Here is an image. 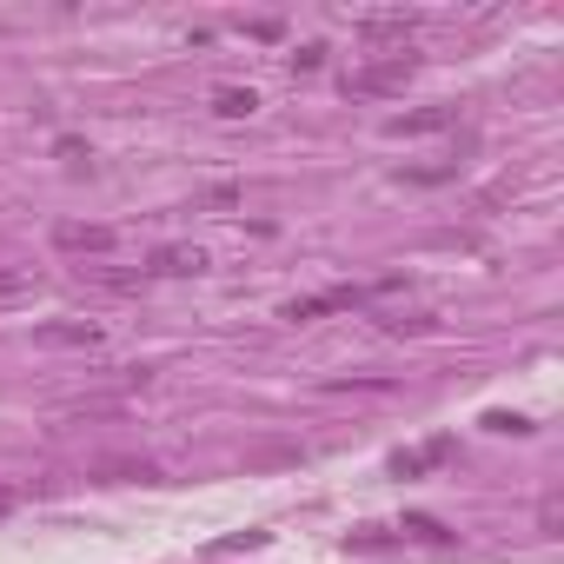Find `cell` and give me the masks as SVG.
Segmentation results:
<instances>
[{"mask_svg": "<svg viewBox=\"0 0 564 564\" xmlns=\"http://www.w3.org/2000/svg\"><path fill=\"white\" fill-rule=\"evenodd\" d=\"M452 120H458V107H419V113H392L386 133H399V140H405V133H445Z\"/></svg>", "mask_w": 564, "mask_h": 564, "instance_id": "4", "label": "cell"}, {"mask_svg": "<svg viewBox=\"0 0 564 564\" xmlns=\"http://www.w3.org/2000/svg\"><path fill=\"white\" fill-rule=\"evenodd\" d=\"M147 272H160V279H186V272H206V252H199V246H160Z\"/></svg>", "mask_w": 564, "mask_h": 564, "instance_id": "5", "label": "cell"}, {"mask_svg": "<svg viewBox=\"0 0 564 564\" xmlns=\"http://www.w3.org/2000/svg\"><path fill=\"white\" fill-rule=\"evenodd\" d=\"M213 113L219 120H252L259 113V94L252 87H213Z\"/></svg>", "mask_w": 564, "mask_h": 564, "instance_id": "7", "label": "cell"}, {"mask_svg": "<svg viewBox=\"0 0 564 564\" xmlns=\"http://www.w3.org/2000/svg\"><path fill=\"white\" fill-rule=\"evenodd\" d=\"M557 518H564V498L551 491V498L538 505V531H544V538H557Z\"/></svg>", "mask_w": 564, "mask_h": 564, "instance_id": "12", "label": "cell"}, {"mask_svg": "<svg viewBox=\"0 0 564 564\" xmlns=\"http://www.w3.org/2000/svg\"><path fill=\"white\" fill-rule=\"evenodd\" d=\"M359 34L379 41V47H399V54H405V41L419 34V14H359Z\"/></svg>", "mask_w": 564, "mask_h": 564, "instance_id": "3", "label": "cell"}, {"mask_svg": "<svg viewBox=\"0 0 564 564\" xmlns=\"http://www.w3.org/2000/svg\"><path fill=\"white\" fill-rule=\"evenodd\" d=\"M100 286H113V293H140V272H113V265H87Z\"/></svg>", "mask_w": 564, "mask_h": 564, "instance_id": "10", "label": "cell"}, {"mask_svg": "<svg viewBox=\"0 0 564 564\" xmlns=\"http://www.w3.org/2000/svg\"><path fill=\"white\" fill-rule=\"evenodd\" d=\"M41 346H100V326H87V319H54V326H41Z\"/></svg>", "mask_w": 564, "mask_h": 564, "instance_id": "8", "label": "cell"}, {"mask_svg": "<svg viewBox=\"0 0 564 564\" xmlns=\"http://www.w3.org/2000/svg\"><path fill=\"white\" fill-rule=\"evenodd\" d=\"M438 458H445V438H438V445H425V452H399V458H392V471H399V478H419V471H425V465H438Z\"/></svg>", "mask_w": 564, "mask_h": 564, "instance_id": "9", "label": "cell"}, {"mask_svg": "<svg viewBox=\"0 0 564 564\" xmlns=\"http://www.w3.org/2000/svg\"><path fill=\"white\" fill-rule=\"evenodd\" d=\"M412 74H419V61L412 54H379V61H366V67H352V94H366V100H392V94H405L412 87Z\"/></svg>", "mask_w": 564, "mask_h": 564, "instance_id": "1", "label": "cell"}, {"mask_svg": "<svg viewBox=\"0 0 564 564\" xmlns=\"http://www.w3.org/2000/svg\"><path fill=\"white\" fill-rule=\"evenodd\" d=\"M54 246H61V252H80V259H107V252H113V226L61 219V226H54Z\"/></svg>", "mask_w": 564, "mask_h": 564, "instance_id": "2", "label": "cell"}, {"mask_svg": "<svg viewBox=\"0 0 564 564\" xmlns=\"http://www.w3.org/2000/svg\"><path fill=\"white\" fill-rule=\"evenodd\" d=\"M405 531H419V538H425V544H445V538H452V531H445V524H438V518H405Z\"/></svg>", "mask_w": 564, "mask_h": 564, "instance_id": "13", "label": "cell"}, {"mask_svg": "<svg viewBox=\"0 0 564 564\" xmlns=\"http://www.w3.org/2000/svg\"><path fill=\"white\" fill-rule=\"evenodd\" d=\"M319 67H326V47H319V41H306V47L293 54V74H319Z\"/></svg>", "mask_w": 564, "mask_h": 564, "instance_id": "11", "label": "cell"}, {"mask_svg": "<svg viewBox=\"0 0 564 564\" xmlns=\"http://www.w3.org/2000/svg\"><path fill=\"white\" fill-rule=\"evenodd\" d=\"M485 425L491 432H531V419H518V412H485Z\"/></svg>", "mask_w": 564, "mask_h": 564, "instance_id": "14", "label": "cell"}, {"mask_svg": "<svg viewBox=\"0 0 564 564\" xmlns=\"http://www.w3.org/2000/svg\"><path fill=\"white\" fill-rule=\"evenodd\" d=\"M34 293H41V272H34V265H0V306L34 300Z\"/></svg>", "mask_w": 564, "mask_h": 564, "instance_id": "6", "label": "cell"}]
</instances>
